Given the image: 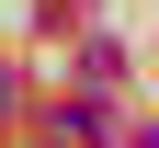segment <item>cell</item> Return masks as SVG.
<instances>
[{
	"label": "cell",
	"mask_w": 159,
	"mask_h": 148,
	"mask_svg": "<svg viewBox=\"0 0 159 148\" xmlns=\"http://www.w3.org/2000/svg\"><path fill=\"white\" fill-rule=\"evenodd\" d=\"M102 125H114V114H102L91 91H80V103H57V148H102Z\"/></svg>",
	"instance_id": "obj_1"
},
{
	"label": "cell",
	"mask_w": 159,
	"mask_h": 148,
	"mask_svg": "<svg viewBox=\"0 0 159 148\" xmlns=\"http://www.w3.org/2000/svg\"><path fill=\"white\" fill-rule=\"evenodd\" d=\"M125 148H159V125H148V137H125Z\"/></svg>",
	"instance_id": "obj_2"
},
{
	"label": "cell",
	"mask_w": 159,
	"mask_h": 148,
	"mask_svg": "<svg viewBox=\"0 0 159 148\" xmlns=\"http://www.w3.org/2000/svg\"><path fill=\"white\" fill-rule=\"evenodd\" d=\"M0 103H11V80H0Z\"/></svg>",
	"instance_id": "obj_3"
}]
</instances>
